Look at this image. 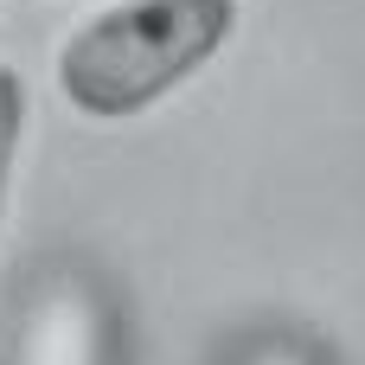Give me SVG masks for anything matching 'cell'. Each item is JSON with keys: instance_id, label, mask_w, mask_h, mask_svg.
I'll use <instances>...</instances> for the list:
<instances>
[{"instance_id": "3957f363", "label": "cell", "mask_w": 365, "mask_h": 365, "mask_svg": "<svg viewBox=\"0 0 365 365\" xmlns=\"http://www.w3.org/2000/svg\"><path fill=\"white\" fill-rule=\"evenodd\" d=\"M244 365H334V359H327L308 334H269V340H263Z\"/></svg>"}, {"instance_id": "6da1fadb", "label": "cell", "mask_w": 365, "mask_h": 365, "mask_svg": "<svg viewBox=\"0 0 365 365\" xmlns=\"http://www.w3.org/2000/svg\"><path fill=\"white\" fill-rule=\"evenodd\" d=\"M237 19L244 0H109L58 38L51 83L83 122H135L186 90L231 45Z\"/></svg>"}, {"instance_id": "7a4b0ae2", "label": "cell", "mask_w": 365, "mask_h": 365, "mask_svg": "<svg viewBox=\"0 0 365 365\" xmlns=\"http://www.w3.org/2000/svg\"><path fill=\"white\" fill-rule=\"evenodd\" d=\"M26 115H32L26 77H19V64H6V58H0V231H6L13 167H19V148H26Z\"/></svg>"}]
</instances>
